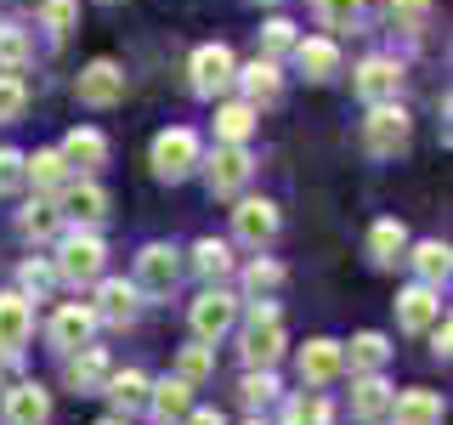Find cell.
Here are the masks:
<instances>
[{
	"label": "cell",
	"instance_id": "6da1fadb",
	"mask_svg": "<svg viewBox=\"0 0 453 425\" xmlns=\"http://www.w3.org/2000/svg\"><path fill=\"white\" fill-rule=\"evenodd\" d=\"M363 142L374 159H396V153H408V142H414V120H408V108L396 103H374L363 120Z\"/></svg>",
	"mask_w": 453,
	"mask_h": 425
},
{
	"label": "cell",
	"instance_id": "7a4b0ae2",
	"mask_svg": "<svg viewBox=\"0 0 453 425\" xmlns=\"http://www.w3.org/2000/svg\"><path fill=\"white\" fill-rule=\"evenodd\" d=\"M103 238L91 233V227H68L63 238H57V261H51V273L63 278V283H91L96 273H103Z\"/></svg>",
	"mask_w": 453,
	"mask_h": 425
},
{
	"label": "cell",
	"instance_id": "3957f363",
	"mask_svg": "<svg viewBox=\"0 0 453 425\" xmlns=\"http://www.w3.org/2000/svg\"><path fill=\"white\" fill-rule=\"evenodd\" d=\"M278 352H283V318H278V306L255 301L250 323H244V363L250 368H273Z\"/></svg>",
	"mask_w": 453,
	"mask_h": 425
},
{
	"label": "cell",
	"instance_id": "277c9868",
	"mask_svg": "<svg viewBox=\"0 0 453 425\" xmlns=\"http://www.w3.org/2000/svg\"><path fill=\"white\" fill-rule=\"evenodd\" d=\"M188 323H193V335L204 340V346H216V340L238 323V295H226V290H204V295L193 301Z\"/></svg>",
	"mask_w": 453,
	"mask_h": 425
},
{
	"label": "cell",
	"instance_id": "5b68a950",
	"mask_svg": "<svg viewBox=\"0 0 453 425\" xmlns=\"http://www.w3.org/2000/svg\"><path fill=\"white\" fill-rule=\"evenodd\" d=\"M204 176H210V193H221V198L244 193V188H250V176H255V159H250V148H244V142H221Z\"/></svg>",
	"mask_w": 453,
	"mask_h": 425
},
{
	"label": "cell",
	"instance_id": "8992f818",
	"mask_svg": "<svg viewBox=\"0 0 453 425\" xmlns=\"http://www.w3.org/2000/svg\"><path fill=\"white\" fill-rule=\"evenodd\" d=\"M188 74H193V91H198V97H221L226 85H233L238 63H233V51H226L221 40H210V46H198V51H193Z\"/></svg>",
	"mask_w": 453,
	"mask_h": 425
},
{
	"label": "cell",
	"instance_id": "52a82bcc",
	"mask_svg": "<svg viewBox=\"0 0 453 425\" xmlns=\"http://www.w3.org/2000/svg\"><path fill=\"white\" fill-rule=\"evenodd\" d=\"M176 278H181V255L170 250V244H148L136 255V290L142 295H170L176 290Z\"/></svg>",
	"mask_w": 453,
	"mask_h": 425
},
{
	"label": "cell",
	"instance_id": "ba28073f",
	"mask_svg": "<svg viewBox=\"0 0 453 425\" xmlns=\"http://www.w3.org/2000/svg\"><path fill=\"white\" fill-rule=\"evenodd\" d=\"M193 165H198V136L193 131H159L153 136V170H159L165 182H181Z\"/></svg>",
	"mask_w": 453,
	"mask_h": 425
},
{
	"label": "cell",
	"instance_id": "9c48e42d",
	"mask_svg": "<svg viewBox=\"0 0 453 425\" xmlns=\"http://www.w3.org/2000/svg\"><path fill=\"white\" fill-rule=\"evenodd\" d=\"M74 91H80L85 108H113L125 97V68L108 63V57H96V63H85V74H80Z\"/></svg>",
	"mask_w": 453,
	"mask_h": 425
},
{
	"label": "cell",
	"instance_id": "30bf717a",
	"mask_svg": "<svg viewBox=\"0 0 453 425\" xmlns=\"http://www.w3.org/2000/svg\"><path fill=\"white\" fill-rule=\"evenodd\" d=\"M396 85H403V63H396V57H363V63H357V97L368 108L391 103Z\"/></svg>",
	"mask_w": 453,
	"mask_h": 425
},
{
	"label": "cell",
	"instance_id": "8fae6325",
	"mask_svg": "<svg viewBox=\"0 0 453 425\" xmlns=\"http://www.w3.org/2000/svg\"><path fill=\"white\" fill-rule=\"evenodd\" d=\"M28 335H35V312H28L18 290H6L0 295V358H18L28 346Z\"/></svg>",
	"mask_w": 453,
	"mask_h": 425
},
{
	"label": "cell",
	"instance_id": "7c38bea8",
	"mask_svg": "<svg viewBox=\"0 0 453 425\" xmlns=\"http://www.w3.org/2000/svg\"><path fill=\"white\" fill-rule=\"evenodd\" d=\"M51 420V391L40 380H18L6 391V425H46Z\"/></svg>",
	"mask_w": 453,
	"mask_h": 425
},
{
	"label": "cell",
	"instance_id": "4fadbf2b",
	"mask_svg": "<svg viewBox=\"0 0 453 425\" xmlns=\"http://www.w3.org/2000/svg\"><path fill=\"white\" fill-rule=\"evenodd\" d=\"M233 233L244 238V244H273L278 238V205H266V198H244V205L233 210Z\"/></svg>",
	"mask_w": 453,
	"mask_h": 425
},
{
	"label": "cell",
	"instance_id": "5bb4252c",
	"mask_svg": "<svg viewBox=\"0 0 453 425\" xmlns=\"http://www.w3.org/2000/svg\"><path fill=\"white\" fill-rule=\"evenodd\" d=\"M46 335H51V346L68 358V352L91 346V335H96V312H91V306H63V312L51 318V329H46Z\"/></svg>",
	"mask_w": 453,
	"mask_h": 425
},
{
	"label": "cell",
	"instance_id": "9a60e30c",
	"mask_svg": "<svg viewBox=\"0 0 453 425\" xmlns=\"http://www.w3.org/2000/svg\"><path fill=\"white\" fill-rule=\"evenodd\" d=\"M148 420L153 425H181V414L193 408V386L188 380H159V386H148Z\"/></svg>",
	"mask_w": 453,
	"mask_h": 425
},
{
	"label": "cell",
	"instance_id": "2e32d148",
	"mask_svg": "<svg viewBox=\"0 0 453 425\" xmlns=\"http://www.w3.org/2000/svg\"><path fill=\"white\" fill-rule=\"evenodd\" d=\"M436 318H442V301H436V290H431V283H414V290H403V295H396V323H403L408 335H425Z\"/></svg>",
	"mask_w": 453,
	"mask_h": 425
},
{
	"label": "cell",
	"instance_id": "e0dca14e",
	"mask_svg": "<svg viewBox=\"0 0 453 425\" xmlns=\"http://www.w3.org/2000/svg\"><path fill=\"white\" fill-rule=\"evenodd\" d=\"M96 323H113V329H119V323H131L136 318V283H125V278H103L96 283Z\"/></svg>",
	"mask_w": 453,
	"mask_h": 425
},
{
	"label": "cell",
	"instance_id": "ac0fdd59",
	"mask_svg": "<svg viewBox=\"0 0 453 425\" xmlns=\"http://www.w3.org/2000/svg\"><path fill=\"white\" fill-rule=\"evenodd\" d=\"M57 210H63V221L91 227V233H96V221L108 216V193L96 188V182H80V188H68V193H63V205H57Z\"/></svg>",
	"mask_w": 453,
	"mask_h": 425
},
{
	"label": "cell",
	"instance_id": "d6986e66",
	"mask_svg": "<svg viewBox=\"0 0 453 425\" xmlns=\"http://www.w3.org/2000/svg\"><path fill=\"white\" fill-rule=\"evenodd\" d=\"M233 80L244 85V103H250V108L278 103V91H283V80H278V63H273V57H255V63H244Z\"/></svg>",
	"mask_w": 453,
	"mask_h": 425
},
{
	"label": "cell",
	"instance_id": "ffe728a7",
	"mask_svg": "<svg viewBox=\"0 0 453 425\" xmlns=\"http://www.w3.org/2000/svg\"><path fill=\"white\" fill-rule=\"evenodd\" d=\"M386 420L391 425H442V397L436 391H396Z\"/></svg>",
	"mask_w": 453,
	"mask_h": 425
},
{
	"label": "cell",
	"instance_id": "44dd1931",
	"mask_svg": "<svg viewBox=\"0 0 453 425\" xmlns=\"http://www.w3.org/2000/svg\"><path fill=\"white\" fill-rule=\"evenodd\" d=\"M391 397L396 391L380 375H357V386H351V414H357L363 425H380V420L391 414Z\"/></svg>",
	"mask_w": 453,
	"mask_h": 425
},
{
	"label": "cell",
	"instance_id": "7402d4cb",
	"mask_svg": "<svg viewBox=\"0 0 453 425\" xmlns=\"http://www.w3.org/2000/svg\"><path fill=\"white\" fill-rule=\"evenodd\" d=\"M295 68H301L311 85L334 80V74H340V51H334V40H295Z\"/></svg>",
	"mask_w": 453,
	"mask_h": 425
},
{
	"label": "cell",
	"instance_id": "603a6c76",
	"mask_svg": "<svg viewBox=\"0 0 453 425\" xmlns=\"http://www.w3.org/2000/svg\"><path fill=\"white\" fill-rule=\"evenodd\" d=\"M108 375H113V368H108V352H103V346L68 352V386H74V391H103Z\"/></svg>",
	"mask_w": 453,
	"mask_h": 425
},
{
	"label": "cell",
	"instance_id": "cb8c5ba5",
	"mask_svg": "<svg viewBox=\"0 0 453 425\" xmlns=\"http://www.w3.org/2000/svg\"><path fill=\"white\" fill-rule=\"evenodd\" d=\"M148 386H153V380L142 375V368H125V375H108L103 380V397L119 408V420H125V414H136V408L148 403Z\"/></svg>",
	"mask_w": 453,
	"mask_h": 425
},
{
	"label": "cell",
	"instance_id": "d4e9b609",
	"mask_svg": "<svg viewBox=\"0 0 453 425\" xmlns=\"http://www.w3.org/2000/svg\"><path fill=\"white\" fill-rule=\"evenodd\" d=\"M340 368H346V363H340L334 340H306V346H301V380H306V386H329Z\"/></svg>",
	"mask_w": 453,
	"mask_h": 425
},
{
	"label": "cell",
	"instance_id": "484cf974",
	"mask_svg": "<svg viewBox=\"0 0 453 425\" xmlns=\"http://www.w3.org/2000/svg\"><path fill=\"white\" fill-rule=\"evenodd\" d=\"M57 153H63L68 170H103L108 142H103V131H91V125H85V131H68V142H63Z\"/></svg>",
	"mask_w": 453,
	"mask_h": 425
},
{
	"label": "cell",
	"instance_id": "4316f807",
	"mask_svg": "<svg viewBox=\"0 0 453 425\" xmlns=\"http://www.w3.org/2000/svg\"><path fill=\"white\" fill-rule=\"evenodd\" d=\"M386 358H391V346H386L380 329H363L357 340H351V352H340V363H351V375H380Z\"/></svg>",
	"mask_w": 453,
	"mask_h": 425
},
{
	"label": "cell",
	"instance_id": "83f0119b",
	"mask_svg": "<svg viewBox=\"0 0 453 425\" xmlns=\"http://www.w3.org/2000/svg\"><path fill=\"white\" fill-rule=\"evenodd\" d=\"M403 250H408V227L403 221H374L368 227V255H374V267H396L403 261Z\"/></svg>",
	"mask_w": 453,
	"mask_h": 425
},
{
	"label": "cell",
	"instance_id": "f1b7e54d",
	"mask_svg": "<svg viewBox=\"0 0 453 425\" xmlns=\"http://www.w3.org/2000/svg\"><path fill=\"white\" fill-rule=\"evenodd\" d=\"M414 273H419V283H431V290H442L448 283V273H453V255H448V244L442 238H425V244H414Z\"/></svg>",
	"mask_w": 453,
	"mask_h": 425
},
{
	"label": "cell",
	"instance_id": "f546056e",
	"mask_svg": "<svg viewBox=\"0 0 453 425\" xmlns=\"http://www.w3.org/2000/svg\"><path fill=\"white\" fill-rule=\"evenodd\" d=\"M18 227H23V238H57L63 233V210H57L51 198H35V205L18 216Z\"/></svg>",
	"mask_w": 453,
	"mask_h": 425
},
{
	"label": "cell",
	"instance_id": "4dcf8cb0",
	"mask_svg": "<svg viewBox=\"0 0 453 425\" xmlns=\"http://www.w3.org/2000/svg\"><path fill=\"white\" fill-rule=\"evenodd\" d=\"M23 176L35 182V188L57 193V188L68 182V165H63V153H35V159H23Z\"/></svg>",
	"mask_w": 453,
	"mask_h": 425
},
{
	"label": "cell",
	"instance_id": "1f68e13d",
	"mask_svg": "<svg viewBox=\"0 0 453 425\" xmlns=\"http://www.w3.org/2000/svg\"><path fill=\"white\" fill-rule=\"evenodd\" d=\"M193 267L204 278H226V273H233V250H226L221 238H198V244H193Z\"/></svg>",
	"mask_w": 453,
	"mask_h": 425
},
{
	"label": "cell",
	"instance_id": "d6a6232c",
	"mask_svg": "<svg viewBox=\"0 0 453 425\" xmlns=\"http://www.w3.org/2000/svg\"><path fill=\"white\" fill-rule=\"evenodd\" d=\"M250 131H255V108H250V103L216 108V136H221V142H244Z\"/></svg>",
	"mask_w": 453,
	"mask_h": 425
},
{
	"label": "cell",
	"instance_id": "836d02e7",
	"mask_svg": "<svg viewBox=\"0 0 453 425\" xmlns=\"http://www.w3.org/2000/svg\"><path fill=\"white\" fill-rule=\"evenodd\" d=\"M28 63V35L18 23H0V74H18Z\"/></svg>",
	"mask_w": 453,
	"mask_h": 425
},
{
	"label": "cell",
	"instance_id": "e575fe53",
	"mask_svg": "<svg viewBox=\"0 0 453 425\" xmlns=\"http://www.w3.org/2000/svg\"><path fill=\"white\" fill-rule=\"evenodd\" d=\"M18 283H23V301H40V295H51V283H57V273H51V261H23L18 267Z\"/></svg>",
	"mask_w": 453,
	"mask_h": 425
},
{
	"label": "cell",
	"instance_id": "d590c367",
	"mask_svg": "<svg viewBox=\"0 0 453 425\" xmlns=\"http://www.w3.org/2000/svg\"><path fill=\"white\" fill-rule=\"evenodd\" d=\"M283 425H329V403H323V391H306L289 403V414H283Z\"/></svg>",
	"mask_w": 453,
	"mask_h": 425
},
{
	"label": "cell",
	"instance_id": "8d00e7d4",
	"mask_svg": "<svg viewBox=\"0 0 453 425\" xmlns=\"http://www.w3.org/2000/svg\"><path fill=\"white\" fill-rule=\"evenodd\" d=\"M23 108H28V91H23V80H18V74H0V125L23 120Z\"/></svg>",
	"mask_w": 453,
	"mask_h": 425
},
{
	"label": "cell",
	"instance_id": "74e56055",
	"mask_svg": "<svg viewBox=\"0 0 453 425\" xmlns=\"http://www.w3.org/2000/svg\"><path fill=\"white\" fill-rule=\"evenodd\" d=\"M181 375L176 380H188V386H198V380H210V368H216V358H210V346H204V340H198V346H188V352H181Z\"/></svg>",
	"mask_w": 453,
	"mask_h": 425
},
{
	"label": "cell",
	"instance_id": "f35d334b",
	"mask_svg": "<svg viewBox=\"0 0 453 425\" xmlns=\"http://www.w3.org/2000/svg\"><path fill=\"white\" fill-rule=\"evenodd\" d=\"M238 397H244L250 408L273 403V397H278V380H273V368H250V375H244V391H238Z\"/></svg>",
	"mask_w": 453,
	"mask_h": 425
},
{
	"label": "cell",
	"instance_id": "ab89813d",
	"mask_svg": "<svg viewBox=\"0 0 453 425\" xmlns=\"http://www.w3.org/2000/svg\"><path fill=\"white\" fill-rule=\"evenodd\" d=\"M318 18L329 28H351L363 18V0H318Z\"/></svg>",
	"mask_w": 453,
	"mask_h": 425
},
{
	"label": "cell",
	"instance_id": "60d3db41",
	"mask_svg": "<svg viewBox=\"0 0 453 425\" xmlns=\"http://www.w3.org/2000/svg\"><path fill=\"white\" fill-rule=\"evenodd\" d=\"M244 283H250V295H273L278 283H283V267H278V261H250Z\"/></svg>",
	"mask_w": 453,
	"mask_h": 425
},
{
	"label": "cell",
	"instance_id": "b9f144b4",
	"mask_svg": "<svg viewBox=\"0 0 453 425\" xmlns=\"http://www.w3.org/2000/svg\"><path fill=\"white\" fill-rule=\"evenodd\" d=\"M74 0H46V6H40V23L51 28V35H68V28H74Z\"/></svg>",
	"mask_w": 453,
	"mask_h": 425
},
{
	"label": "cell",
	"instance_id": "7bdbcfd3",
	"mask_svg": "<svg viewBox=\"0 0 453 425\" xmlns=\"http://www.w3.org/2000/svg\"><path fill=\"white\" fill-rule=\"evenodd\" d=\"M261 46H266V57H278V51H295V23L273 18V23L261 28Z\"/></svg>",
	"mask_w": 453,
	"mask_h": 425
},
{
	"label": "cell",
	"instance_id": "ee69618b",
	"mask_svg": "<svg viewBox=\"0 0 453 425\" xmlns=\"http://www.w3.org/2000/svg\"><path fill=\"white\" fill-rule=\"evenodd\" d=\"M23 153L18 148H0V193H18L23 188Z\"/></svg>",
	"mask_w": 453,
	"mask_h": 425
},
{
	"label": "cell",
	"instance_id": "f6af8a7d",
	"mask_svg": "<svg viewBox=\"0 0 453 425\" xmlns=\"http://www.w3.org/2000/svg\"><path fill=\"white\" fill-rule=\"evenodd\" d=\"M391 18H396V28H419L431 18V0H391Z\"/></svg>",
	"mask_w": 453,
	"mask_h": 425
},
{
	"label": "cell",
	"instance_id": "bcb514c9",
	"mask_svg": "<svg viewBox=\"0 0 453 425\" xmlns=\"http://www.w3.org/2000/svg\"><path fill=\"white\" fill-rule=\"evenodd\" d=\"M425 335H431V352H436V358L448 363V340H453V329H448V318H436V323H431V329H425Z\"/></svg>",
	"mask_w": 453,
	"mask_h": 425
},
{
	"label": "cell",
	"instance_id": "7dc6e473",
	"mask_svg": "<svg viewBox=\"0 0 453 425\" xmlns=\"http://www.w3.org/2000/svg\"><path fill=\"white\" fill-rule=\"evenodd\" d=\"M181 425H226L216 408H188V414H181Z\"/></svg>",
	"mask_w": 453,
	"mask_h": 425
},
{
	"label": "cell",
	"instance_id": "c3c4849f",
	"mask_svg": "<svg viewBox=\"0 0 453 425\" xmlns=\"http://www.w3.org/2000/svg\"><path fill=\"white\" fill-rule=\"evenodd\" d=\"M96 425H125V420H96Z\"/></svg>",
	"mask_w": 453,
	"mask_h": 425
},
{
	"label": "cell",
	"instance_id": "681fc988",
	"mask_svg": "<svg viewBox=\"0 0 453 425\" xmlns=\"http://www.w3.org/2000/svg\"><path fill=\"white\" fill-rule=\"evenodd\" d=\"M250 425H261V420H250Z\"/></svg>",
	"mask_w": 453,
	"mask_h": 425
}]
</instances>
